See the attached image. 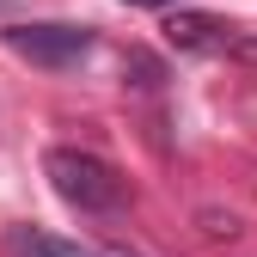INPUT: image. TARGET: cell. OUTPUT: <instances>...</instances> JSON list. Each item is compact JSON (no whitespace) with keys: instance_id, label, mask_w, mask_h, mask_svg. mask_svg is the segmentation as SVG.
<instances>
[{"instance_id":"cell-2","label":"cell","mask_w":257,"mask_h":257,"mask_svg":"<svg viewBox=\"0 0 257 257\" xmlns=\"http://www.w3.org/2000/svg\"><path fill=\"white\" fill-rule=\"evenodd\" d=\"M7 49L37 61V68H74V61L92 55V31L86 25H13Z\"/></svg>"},{"instance_id":"cell-6","label":"cell","mask_w":257,"mask_h":257,"mask_svg":"<svg viewBox=\"0 0 257 257\" xmlns=\"http://www.w3.org/2000/svg\"><path fill=\"white\" fill-rule=\"evenodd\" d=\"M98 257H135V251H122V245H104V251H98Z\"/></svg>"},{"instance_id":"cell-3","label":"cell","mask_w":257,"mask_h":257,"mask_svg":"<svg viewBox=\"0 0 257 257\" xmlns=\"http://www.w3.org/2000/svg\"><path fill=\"white\" fill-rule=\"evenodd\" d=\"M166 31H172V43H178V49H196V55H220V49H233V43H239V37H233V25L202 19V13H184V19H172Z\"/></svg>"},{"instance_id":"cell-5","label":"cell","mask_w":257,"mask_h":257,"mask_svg":"<svg viewBox=\"0 0 257 257\" xmlns=\"http://www.w3.org/2000/svg\"><path fill=\"white\" fill-rule=\"evenodd\" d=\"M122 7H178V0H122Z\"/></svg>"},{"instance_id":"cell-4","label":"cell","mask_w":257,"mask_h":257,"mask_svg":"<svg viewBox=\"0 0 257 257\" xmlns=\"http://www.w3.org/2000/svg\"><path fill=\"white\" fill-rule=\"evenodd\" d=\"M7 245H13V257H80V245H61V239H49V233H25V227H19Z\"/></svg>"},{"instance_id":"cell-1","label":"cell","mask_w":257,"mask_h":257,"mask_svg":"<svg viewBox=\"0 0 257 257\" xmlns=\"http://www.w3.org/2000/svg\"><path fill=\"white\" fill-rule=\"evenodd\" d=\"M43 178H49L55 196L68 208H80V214H116L128 202L116 166H104V159L86 153V147H49L43 153Z\"/></svg>"}]
</instances>
